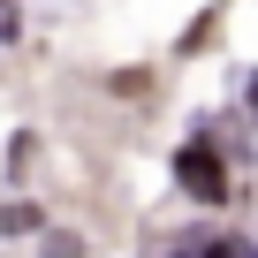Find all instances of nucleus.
Instances as JSON below:
<instances>
[{
    "label": "nucleus",
    "instance_id": "1",
    "mask_svg": "<svg viewBox=\"0 0 258 258\" xmlns=\"http://www.w3.org/2000/svg\"><path fill=\"white\" fill-rule=\"evenodd\" d=\"M175 182H182L198 205H228V198H235V175H228V160H220L205 137H190V145L175 152Z\"/></svg>",
    "mask_w": 258,
    "mask_h": 258
},
{
    "label": "nucleus",
    "instance_id": "2",
    "mask_svg": "<svg viewBox=\"0 0 258 258\" xmlns=\"http://www.w3.org/2000/svg\"><path fill=\"white\" fill-rule=\"evenodd\" d=\"M198 258H258V250H250L243 235H205V243H198Z\"/></svg>",
    "mask_w": 258,
    "mask_h": 258
},
{
    "label": "nucleus",
    "instance_id": "5",
    "mask_svg": "<svg viewBox=\"0 0 258 258\" xmlns=\"http://www.w3.org/2000/svg\"><path fill=\"white\" fill-rule=\"evenodd\" d=\"M175 258H198V243H190V250H175Z\"/></svg>",
    "mask_w": 258,
    "mask_h": 258
},
{
    "label": "nucleus",
    "instance_id": "3",
    "mask_svg": "<svg viewBox=\"0 0 258 258\" xmlns=\"http://www.w3.org/2000/svg\"><path fill=\"white\" fill-rule=\"evenodd\" d=\"M0 228H8V235H23V228H38V213H31V205H8V213H0Z\"/></svg>",
    "mask_w": 258,
    "mask_h": 258
},
{
    "label": "nucleus",
    "instance_id": "4",
    "mask_svg": "<svg viewBox=\"0 0 258 258\" xmlns=\"http://www.w3.org/2000/svg\"><path fill=\"white\" fill-rule=\"evenodd\" d=\"M243 106H250V121H258V69L243 76Z\"/></svg>",
    "mask_w": 258,
    "mask_h": 258
}]
</instances>
